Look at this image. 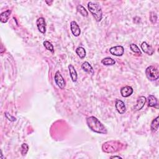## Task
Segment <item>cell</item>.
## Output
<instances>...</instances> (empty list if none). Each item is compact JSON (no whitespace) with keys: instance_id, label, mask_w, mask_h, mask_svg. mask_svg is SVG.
Segmentation results:
<instances>
[{"instance_id":"cell-1","label":"cell","mask_w":159,"mask_h":159,"mask_svg":"<svg viewBox=\"0 0 159 159\" xmlns=\"http://www.w3.org/2000/svg\"><path fill=\"white\" fill-rule=\"evenodd\" d=\"M88 126L92 131L102 134H106L108 131L104 125L94 116H90L86 118Z\"/></svg>"},{"instance_id":"cell-2","label":"cell","mask_w":159,"mask_h":159,"mask_svg":"<svg viewBox=\"0 0 159 159\" xmlns=\"http://www.w3.org/2000/svg\"><path fill=\"white\" fill-rule=\"evenodd\" d=\"M88 8L95 20L97 22L101 21L103 18V12L101 6L97 3L91 1L88 3Z\"/></svg>"},{"instance_id":"cell-3","label":"cell","mask_w":159,"mask_h":159,"mask_svg":"<svg viewBox=\"0 0 159 159\" xmlns=\"http://www.w3.org/2000/svg\"><path fill=\"white\" fill-rule=\"evenodd\" d=\"M145 75L149 80L156 81L158 79L159 72L156 66H149L145 70Z\"/></svg>"},{"instance_id":"cell-4","label":"cell","mask_w":159,"mask_h":159,"mask_svg":"<svg viewBox=\"0 0 159 159\" xmlns=\"http://www.w3.org/2000/svg\"><path fill=\"white\" fill-rule=\"evenodd\" d=\"M119 143L118 142L116 141H111V142H107L105 144H104L103 145V150L104 152H108V153H111L118 151L119 150L118 149V145Z\"/></svg>"},{"instance_id":"cell-5","label":"cell","mask_w":159,"mask_h":159,"mask_svg":"<svg viewBox=\"0 0 159 159\" xmlns=\"http://www.w3.org/2000/svg\"><path fill=\"white\" fill-rule=\"evenodd\" d=\"M110 52L112 56L119 57V56H122L124 54V49L123 46L118 45V46H115V47H111L110 49Z\"/></svg>"},{"instance_id":"cell-6","label":"cell","mask_w":159,"mask_h":159,"mask_svg":"<svg viewBox=\"0 0 159 159\" xmlns=\"http://www.w3.org/2000/svg\"><path fill=\"white\" fill-rule=\"evenodd\" d=\"M55 82L56 85L61 89H64L65 86V80L59 72H57L55 75Z\"/></svg>"},{"instance_id":"cell-7","label":"cell","mask_w":159,"mask_h":159,"mask_svg":"<svg viewBox=\"0 0 159 159\" xmlns=\"http://www.w3.org/2000/svg\"><path fill=\"white\" fill-rule=\"evenodd\" d=\"M36 24L39 32L42 33V34H45L46 32V23L45 19L44 18H38L36 21Z\"/></svg>"},{"instance_id":"cell-8","label":"cell","mask_w":159,"mask_h":159,"mask_svg":"<svg viewBox=\"0 0 159 159\" xmlns=\"http://www.w3.org/2000/svg\"><path fill=\"white\" fill-rule=\"evenodd\" d=\"M115 106L117 111L121 114H124L126 111V107H125L124 103L120 99H116Z\"/></svg>"},{"instance_id":"cell-9","label":"cell","mask_w":159,"mask_h":159,"mask_svg":"<svg viewBox=\"0 0 159 159\" xmlns=\"http://www.w3.org/2000/svg\"><path fill=\"white\" fill-rule=\"evenodd\" d=\"M70 29H71V31H72V34L74 36L78 37L80 35V33H81L80 28L78 24L75 21H73L71 22L70 23Z\"/></svg>"},{"instance_id":"cell-10","label":"cell","mask_w":159,"mask_h":159,"mask_svg":"<svg viewBox=\"0 0 159 159\" xmlns=\"http://www.w3.org/2000/svg\"><path fill=\"white\" fill-rule=\"evenodd\" d=\"M141 49L142 50V51L144 53L148 54L149 56L153 55V53H154V50L153 49V48L147 42H143L142 43Z\"/></svg>"},{"instance_id":"cell-11","label":"cell","mask_w":159,"mask_h":159,"mask_svg":"<svg viewBox=\"0 0 159 159\" xmlns=\"http://www.w3.org/2000/svg\"><path fill=\"white\" fill-rule=\"evenodd\" d=\"M133 88L131 86H125L121 89V94L122 95V97L126 98L131 96L133 93Z\"/></svg>"},{"instance_id":"cell-12","label":"cell","mask_w":159,"mask_h":159,"mask_svg":"<svg viewBox=\"0 0 159 159\" xmlns=\"http://www.w3.org/2000/svg\"><path fill=\"white\" fill-rule=\"evenodd\" d=\"M145 103H146V98L145 97H142H142H140L137 99V103L135 105V106L134 107V109L135 111L140 110L145 105Z\"/></svg>"},{"instance_id":"cell-13","label":"cell","mask_w":159,"mask_h":159,"mask_svg":"<svg viewBox=\"0 0 159 159\" xmlns=\"http://www.w3.org/2000/svg\"><path fill=\"white\" fill-rule=\"evenodd\" d=\"M11 14V10H8L5 12H2L0 15V21L2 23H6L9 20L10 15Z\"/></svg>"},{"instance_id":"cell-14","label":"cell","mask_w":159,"mask_h":159,"mask_svg":"<svg viewBox=\"0 0 159 159\" xmlns=\"http://www.w3.org/2000/svg\"><path fill=\"white\" fill-rule=\"evenodd\" d=\"M69 72H70L71 79L72 80V81L73 82H76L77 80V77H78L77 71L75 70V67L72 65H69Z\"/></svg>"},{"instance_id":"cell-15","label":"cell","mask_w":159,"mask_h":159,"mask_svg":"<svg viewBox=\"0 0 159 159\" xmlns=\"http://www.w3.org/2000/svg\"><path fill=\"white\" fill-rule=\"evenodd\" d=\"M82 69L85 71V72L88 73L93 75L94 74V70L91 65L88 62H85L82 65Z\"/></svg>"},{"instance_id":"cell-16","label":"cell","mask_w":159,"mask_h":159,"mask_svg":"<svg viewBox=\"0 0 159 159\" xmlns=\"http://www.w3.org/2000/svg\"><path fill=\"white\" fill-rule=\"evenodd\" d=\"M148 106L149 107L157 108L158 101L157 99L154 95H149L148 97Z\"/></svg>"},{"instance_id":"cell-17","label":"cell","mask_w":159,"mask_h":159,"mask_svg":"<svg viewBox=\"0 0 159 159\" xmlns=\"http://www.w3.org/2000/svg\"><path fill=\"white\" fill-rule=\"evenodd\" d=\"M101 63L106 66H110V65H113L116 64V62L114 59H112L111 57H106L104 58L101 60Z\"/></svg>"},{"instance_id":"cell-18","label":"cell","mask_w":159,"mask_h":159,"mask_svg":"<svg viewBox=\"0 0 159 159\" xmlns=\"http://www.w3.org/2000/svg\"><path fill=\"white\" fill-rule=\"evenodd\" d=\"M76 53L78 56L81 58H84L86 56L85 49L82 47H79L76 49Z\"/></svg>"},{"instance_id":"cell-19","label":"cell","mask_w":159,"mask_h":159,"mask_svg":"<svg viewBox=\"0 0 159 159\" xmlns=\"http://www.w3.org/2000/svg\"><path fill=\"white\" fill-rule=\"evenodd\" d=\"M158 129V116L155 118L151 123V130L152 132H156Z\"/></svg>"},{"instance_id":"cell-20","label":"cell","mask_w":159,"mask_h":159,"mask_svg":"<svg viewBox=\"0 0 159 159\" xmlns=\"http://www.w3.org/2000/svg\"><path fill=\"white\" fill-rule=\"evenodd\" d=\"M78 11L83 16H85V17H87L88 15V12L86 10L85 8L82 5H78L77 8Z\"/></svg>"},{"instance_id":"cell-21","label":"cell","mask_w":159,"mask_h":159,"mask_svg":"<svg viewBox=\"0 0 159 159\" xmlns=\"http://www.w3.org/2000/svg\"><path fill=\"white\" fill-rule=\"evenodd\" d=\"M44 47L46 48V49L48 50V51H51L52 53H54V49L53 45L49 41H44Z\"/></svg>"},{"instance_id":"cell-22","label":"cell","mask_w":159,"mask_h":159,"mask_svg":"<svg viewBox=\"0 0 159 159\" xmlns=\"http://www.w3.org/2000/svg\"><path fill=\"white\" fill-rule=\"evenodd\" d=\"M29 150V146L27 144H23L21 145V154L23 156H26V154L28 152Z\"/></svg>"},{"instance_id":"cell-23","label":"cell","mask_w":159,"mask_h":159,"mask_svg":"<svg viewBox=\"0 0 159 159\" xmlns=\"http://www.w3.org/2000/svg\"><path fill=\"white\" fill-rule=\"evenodd\" d=\"M130 48L133 52L136 53H139V54H140V55H141L140 50L139 49V47H137V45H136L134 44H132L130 45Z\"/></svg>"},{"instance_id":"cell-24","label":"cell","mask_w":159,"mask_h":159,"mask_svg":"<svg viewBox=\"0 0 159 159\" xmlns=\"http://www.w3.org/2000/svg\"><path fill=\"white\" fill-rule=\"evenodd\" d=\"M150 21L152 24L156 23L157 20V14L155 13L154 12H150Z\"/></svg>"},{"instance_id":"cell-25","label":"cell","mask_w":159,"mask_h":159,"mask_svg":"<svg viewBox=\"0 0 159 159\" xmlns=\"http://www.w3.org/2000/svg\"><path fill=\"white\" fill-rule=\"evenodd\" d=\"M5 116L6 117V118L10 121H16V118H14V117L11 116L10 114H8V112H5Z\"/></svg>"},{"instance_id":"cell-26","label":"cell","mask_w":159,"mask_h":159,"mask_svg":"<svg viewBox=\"0 0 159 159\" xmlns=\"http://www.w3.org/2000/svg\"><path fill=\"white\" fill-rule=\"evenodd\" d=\"M122 158V157H120V156H112V157H111V158Z\"/></svg>"},{"instance_id":"cell-27","label":"cell","mask_w":159,"mask_h":159,"mask_svg":"<svg viewBox=\"0 0 159 159\" xmlns=\"http://www.w3.org/2000/svg\"><path fill=\"white\" fill-rule=\"evenodd\" d=\"M45 2H46V3H48V4H49V5H51V4L53 3V1H51V2H49L48 1H46Z\"/></svg>"}]
</instances>
